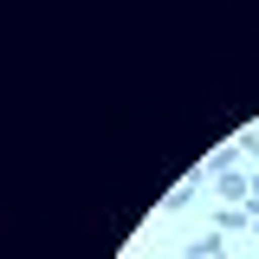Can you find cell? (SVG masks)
Returning a JSON list of instances; mask_svg holds the SVG:
<instances>
[{
	"instance_id": "cell-1",
	"label": "cell",
	"mask_w": 259,
	"mask_h": 259,
	"mask_svg": "<svg viewBox=\"0 0 259 259\" xmlns=\"http://www.w3.org/2000/svg\"><path fill=\"white\" fill-rule=\"evenodd\" d=\"M201 182H207V175H188V182H175L162 207H168V214H182V207H194V194H201Z\"/></svg>"
},
{
	"instance_id": "cell-2",
	"label": "cell",
	"mask_w": 259,
	"mask_h": 259,
	"mask_svg": "<svg viewBox=\"0 0 259 259\" xmlns=\"http://www.w3.org/2000/svg\"><path fill=\"white\" fill-rule=\"evenodd\" d=\"M214 188H221L227 201H253V182H246V175H240V168H233V175H221V182H214Z\"/></svg>"
},
{
	"instance_id": "cell-3",
	"label": "cell",
	"mask_w": 259,
	"mask_h": 259,
	"mask_svg": "<svg viewBox=\"0 0 259 259\" xmlns=\"http://www.w3.org/2000/svg\"><path fill=\"white\" fill-rule=\"evenodd\" d=\"M182 259H227V240H221V233H207V240H194Z\"/></svg>"
},
{
	"instance_id": "cell-4",
	"label": "cell",
	"mask_w": 259,
	"mask_h": 259,
	"mask_svg": "<svg viewBox=\"0 0 259 259\" xmlns=\"http://www.w3.org/2000/svg\"><path fill=\"white\" fill-rule=\"evenodd\" d=\"M214 227H221V233H233V227H253V207H221V214H214Z\"/></svg>"
},
{
	"instance_id": "cell-5",
	"label": "cell",
	"mask_w": 259,
	"mask_h": 259,
	"mask_svg": "<svg viewBox=\"0 0 259 259\" xmlns=\"http://www.w3.org/2000/svg\"><path fill=\"white\" fill-rule=\"evenodd\" d=\"M233 149H240V156H259V130H246V136H240Z\"/></svg>"
}]
</instances>
